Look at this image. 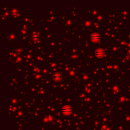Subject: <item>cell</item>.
<instances>
[{"label": "cell", "instance_id": "cell-4", "mask_svg": "<svg viewBox=\"0 0 130 130\" xmlns=\"http://www.w3.org/2000/svg\"><path fill=\"white\" fill-rule=\"evenodd\" d=\"M53 78H54V79H55V80L59 81V80H60V78H61V75H60L59 74H55V75H54V76H53Z\"/></svg>", "mask_w": 130, "mask_h": 130}, {"label": "cell", "instance_id": "cell-1", "mask_svg": "<svg viewBox=\"0 0 130 130\" xmlns=\"http://www.w3.org/2000/svg\"><path fill=\"white\" fill-rule=\"evenodd\" d=\"M62 112L65 115H69L72 112V108L69 105H65L62 108Z\"/></svg>", "mask_w": 130, "mask_h": 130}, {"label": "cell", "instance_id": "cell-2", "mask_svg": "<svg viewBox=\"0 0 130 130\" xmlns=\"http://www.w3.org/2000/svg\"><path fill=\"white\" fill-rule=\"evenodd\" d=\"M105 54V52L103 49L98 48L95 51V55L98 57H102Z\"/></svg>", "mask_w": 130, "mask_h": 130}, {"label": "cell", "instance_id": "cell-3", "mask_svg": "<svg viewBox=\"0 0 130 130\" xmlns=\"http://www.w3.org/2000/svg\"><path fill=\"white\" fill-rule=\"evenodd\" d=\"M100 38V35L97 33H93V34H92L91 35V37H90V39H91V40L92 41H93V42H97L98 40Z\"/></svg>", "mask_w": 130, "mask_h": 130}]
</instances>
